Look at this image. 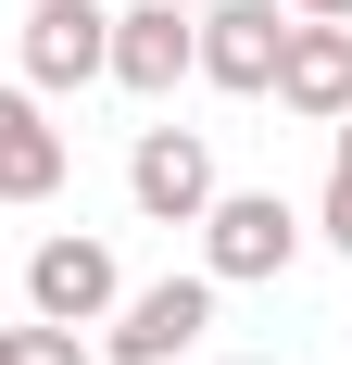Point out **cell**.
Returning <instances> with one entry per match:
<instances>
[{"mask_svg": "<svg viewBox=\"0 0 352 365\" xmlns=\"http://www.w3.org/2000/svg\"><path fill=\"white\" fill-rule=\"evenodd\" d=\"M214 328V277L189 264V277H151V290H126L101 315V365H176V353H202Z\"/></svg>", "mask_w": 352, "mask_h": 365, "instance_id": "3", "label": "cell"}, {"mask_svg": "<svg viewBox=\"0 0 352 365\" xmlns=\"http://www.w3.org/2000/svg\"><path fill=\"white\" fill-rule=\"evenodd\" d=\"M51 189H63V126H51V101L13 76V88H0V202H51Z\"/></svg>", "mask_w": 352, "mask_h": 365, "instance_id": "9", "label": "cell"}, {"mask_svg": "<svg viewBox=\"0 0 352 365\" xmlns=\"http://www.w3.org/2000/svg\"><path fill=\"white\" fill-rule=\"evenodd\" d=\"M227 365H277V353H227Z\"/></svg>", "mask_w": 352, "mask_h": 365, "instance_id": "13", "label": "cell"}, {"mask_svg": "<svg viewBox=\"0 0 352 365\" xmlns=\"http://www.w3.org/2000/svg\"><path fill=\"white\" fill-rule=\"evenodd\" d=\"M277 101L302 126H340L352 113V26H302L289 13V63H277Z\"/></svg>", "mask_w": 352, "mask_h": 365, "instance_id": "8", "label": "cell"}, {"mask_svg": "<svg viewBox=\"0 0 352 365\" xmlns=\"http://www.w3.org/2000/svg\"><path fill=\"white\" fill-rule=\"evenodd\" d=\"M277 63H289V0H202V88L277 101Z\"/></svg>", "mask_w": 352, "mask_h": 365, "instance_id": "4", "label": "cell"}, {"mask_svg": "<svg viewBox=\"0 0 352 365\" xmlns=\"http://www.w3.org/2000/svg\"><path fill=\"white\" fill-rule=\"evenodd\" d=\"M214 139L202 126H139V151H126V202H139L151 227H202L214 215Z\"/></svg>", "mask_w": 352, "mask_h": 365, "instance_id": "7", "label": "cell"}, {"mask_svg": "<svg viewBox=\"0 0 352 365\" xmlns=\"http://www.w3.org/2000/svg\"><path fill=\"white\" fill-rule=\"evenodd\" d=\"M289 13H302V26H352V0H289Z\"/></svg>", "mask_w": 352, "mask_h": 365, "instance_id": "12", "label": "cell"}, {"mask_svg": "<svg viewBox=\"0 0 352 365\" xmlns=\"http://www.w3.org/2000/svg\"><path fill=\"white\" fill-rule=\"evenodd\" d=\"M176 13H202V0H176Z\"/></svg>", "mask_w": 352, "mask_h": 365, "instance_id": "14", "label": "cell"}, {"mask_svg": "<svg viewBox=\"0 0 352 365\" xmlns=\"http://www.w3.org/2000/svg\"><path fill=\"white\" fill-rule=\"evenodd\" d=\"M113 302H126V264H113V240H88V227H51L26 252V315L38 328H101Z\"/></svg>", "mask_w": 352, "mask_h": 365, "instance_id": "2", "label": "cell"}, {"mask_svg": "<svg viewBox=\"0 0 352 365\" xmlns=\"http://www.w3.org/2000/svg\"><path fill=\"white\" fill-rule=\"evenodd\" d=\"M113 88L126 101H176L189 76H202V13H176V0H126L113 13Z\"/></svg>", "mask_w": 352, "mask_h": 365, "instance_id": "5", "label": "cell"}, {"mask_svg": "<svg viewBox=\"0 0 352 365\" xmlns=\"http://www.w3.org/2000/svg\"><path fill=\"white\" fill-rule=\"evenodd\" d=\"M315 227H327V252H352V113L327 126V202H315Z\"/></svg>", "mask_w": 352, "mask_h": 365, "instance_id": "11", "label": "cell"}, {"mask_svg": "<svg viewBox=\"0 0 352 365\" xmlns=\"http://www.w3.org/2000/svg\"><path fill=\"white\" fill-rule=\"evenodd\" d=\"M0 365H101V340H88V328H38V315H26V328H0Z\"/></svg>", "mask_w": 352, "mask_h": 365, "instance_id": "10", "label": "cell"}, {"mask_svg": "<svg viewBox=\"0 0 352 365\" xmlns=\"http://www.w3.org/2000/svg\"><path fill=\"white\" fill-rule=\"evenodd\" d=\"M302 264V215H289V189H214L202 215V277L214 290H264Z\"/></svg>", "mask_w": 352, "mask_h": 365, "instance_id": "1", "label": "cell"}, {"mask_svg": "<svg viewBox=\"0 0 352 365\" xmlns=\"http://www.w3.org/2000/svg\"><path fill=\"white\" fill-rule=\"evenodd\" d=\"M13 63H26V88H38V101H63V88H88V76L113 63V13H101V0H26Z\"/></svg>", "mask_w": 352, "mask_h": 365, "instance_id": "6", "label": "cell"}]
</instances>
